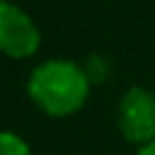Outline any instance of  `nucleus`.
I'll return each mask as SVG.
<instances>
[{
    "label": "nucleus",
    "instance_id": "nucleus-1",
    "mask_svg": "<svg viewBox=\"0 0 155 155\" xmlns=\"http://www.w3.org/2000/svg\"><path fill=\"white\" fill-rule=\"evenodd\" d=\"M91 85V72L83 65L65 57H54L39 62L31 70L26 80V93L44 116L67 119L88 104Z\"/></svg>",
    "mask_w": 155,
    "mask_h": 155
},
{
    "label": "nucleus",
    "instance_id": "nucleus-2",
    "mask_svg": "<svg viewBox=\"0 0 155 155\" xmlns=\"http://www.w3.org/2000/svg\"><path fill=\"white\" fill-rule=\"evenodd\" d=\"M116 127L132 147L155 140V93L145 85H129L116 104Z\"/></svg>",
    "mask_w": 155,
    "mask_h": 155
},
{
    "label": "nucleus",
    "instance_id": "nucleus-3",
    "mask_svg": "<svg viewBox=\"0 0 155 155\" xmlns=\"http://www.w3.org/2000/svg\"><path fill=\"white\" fill-rule=\"evenodd\" d=\"M41 47L36 21L11 0H0V54L11 60H28Z\"/></svg>",
    "mask_w": 155,
    "mask_h": 155
},
{
    "label": "nucleus",
    "instance_id": "nucleus-4",
    "mask_svg": "<svg viewBox=\"0 0 155 155\" xmlns=\"http://www.w3.org/2000/svg\"><path fill=\"white\" fill-rule=\"evenodd\" d=\"M0 155H34L26 137L13 129H0Z\"/></svg>",
    "mask_w": 155,
    "mask_h": 155
},
{
    "label": "nucleus",
    "instance_id": "nucleus-5",
    "mask_svg": "<svg viewBox=\"0 0 155 155\" xmlns=\"http://www.w3.org/2000/svg\"><path fill=\"white\" fill-rule=\"evenodd\" d=\"M134 155H155V140L153 142H147V145H142V147H137V153Z\"/></svg>",
    "mask_w": 155,
    "mask_h": 155
}]
</instances>
